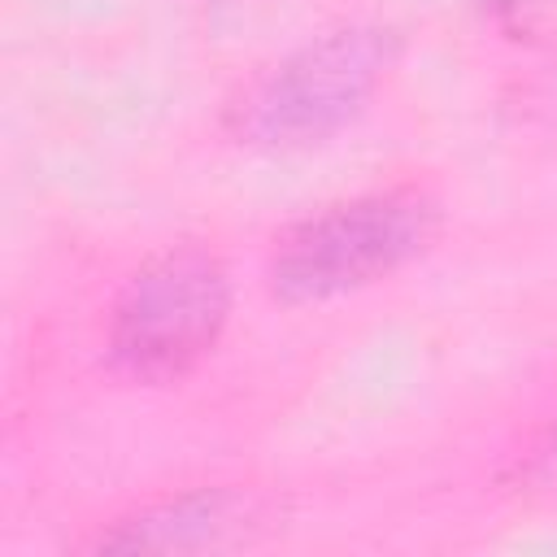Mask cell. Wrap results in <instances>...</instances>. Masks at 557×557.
Instances as JSON below:
<instances>
[{
    "instance_id": "1",
    "label": "cell",
    "mask_w": 557,
    "mask_h": 557,
    "mask_svg": "<svg viewBox=\"0 0 557 557\" xmlns=\"http://www.w3.org/2000/svg\"><path fill=\"white\" fill-rule=\"evenodd\" d=\"M440 226V209L418 187H387L292 226L270 252V287L287 305L331 300L409 265Z\"/></svg>"
},
{
    "instance_id": "2",
    "label": "cell",
    "mask_w": 557,
    "mask_h": 557,
    "mask_svg": "<svg viewBox=\"0 0 557 557\" xmlns=\"http://www.w3.org/2000/svg\"><path fill=\"white\" fill-rule=\"evenodd\" d=\"M396 57L387 26L326 30L270 65L235 104L231 131L257 148H300L335 135L361 113Z\"/></svg>"
},
{
    "instance_id": "3",
    "label": "cell",
    "mask_w": 557,
    "mask_h": 557,
    "mask_svg": "<svg viewBox=\"0 0 557 557\" xmlns=\"http://www.w3.org/2000/svg\"><path fill=\"white\" fill-rule=\"evenodd\" d=\"M231 313V278L205 248H174L148 261L117 296L109 322V357L139 383L183 379L222 335Z\"/></svg>"
},
{
    "instance_id": "4",
    "label": "cell",
    "mask_w": 557,
    "mask_h": 557,
    "mask_svg": "<svg viewBox=\"0 0 557 557\" xmlns=\"http://www.w3.org/2000/svg\"><path fill=\"white\" fill-rule=\"evenodd\" d=\"M261 509L252 496L239 492H187L174 496L165 505H152L126 522H117V531L100 535V548H122V553H187V548H218L226 540H235L248 522H257Z\"/></svg>"
},
{
    "instance_id": "5",
    "label": "cell",
    "mask_w": 557,
    "mask_h": 557,
    "mask_svg": "<svg viewBox=\"0 0 557 557\" xmlns=\"http://www.w3.org/2000/svg\"><path fill=\"white\" fill-rule=\"evenodd\" d=\"M487 9H492V17L496 22H505V26H527L531 22V13L540 9V0H483Z\"/></svg>"
}]
</instances>
